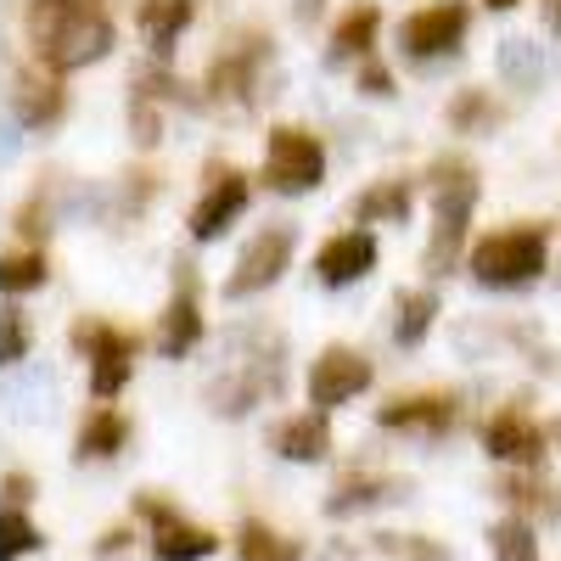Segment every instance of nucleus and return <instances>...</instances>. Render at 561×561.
I'll use <instances>...</instances> for the list:
<instances>
[{"label": "nucleus", "instance_id": "72a5a7b5", "mask_svg": "<svg viewBox=\"0 0 561 561\" xmlns=\"http://www.w3.org/2000/svg\"><path fill=\"white\" fill-rule=\"evenodd\" d=\"M7 494H12V500H28V494H34V483H28V478H18V472H12V478H7Z\"/></svg>", "mask_w": 561, "mask_h": 561}, {"label": "nucleus", "instance_id": "4be33fe9", "mask_svg": "<svg viewBox=\"0 0 561 561\" xmlns=\"http://www.w3.org/2000/svg\"><path fill=\"white\" fill-rule=\"evenodd\" d=\"M264 62V39H242L237 51H230L219 68H214V90L219 96H248V84H253V68Z\"/></svg>", "mask_w": 561, "mask_h": 561}, {"label": "nucleus", "instance_id": "423d86ee", "mask_svg": "<svg viewBox=\"0 0 561 561\" xmlns=\"http://www.w3.org/2000/svg\"><path fill=\"white\" fill-rule=\"evenodd\" d=\"M466 39V7L444 0V7H421L404 18L399 28V45L410 62H438V57H455V45Z\"/></svg>", "mask_w": 561, "mask_h": 561}, {"label": "nucleus", "instance_id": "9d476101", "mask_svg": "<svg viewBox=\"0 0 561 561\" xmlns=\"http://www.w3.org/2000/svg\"><path fill=\"white\" fill-rule=\"evenodd\" d=\"M174 270H180V275H174V298H169L163 325H158V348H163L169 359L192 354L197 337H203V304H197V287H192V270H185V264H174Z\"/></svg>", "mask_w": 561, "mask_h": 561}, {"label": "nucleus", "instance_id": "473e14b6", "mask_svg": "<svg viewBox=\"0 0 561 561\" xmlns=\"http://www.w3.org/2000/svg\"><path fill=\"white\" fill-rule=\"evenodd\" d=\"M359 90H365V96H393L388 68H365V73H359Z\"/></svg>", "mask_w": 561, "mask_h": 561}, {"label": "nucleus", "instance_id": "1a4fd4ad", "mask_svg": "<svg viewBox=\"0 0 561 561\" xmlns=\"http://www.w3.org/2000/svg\"><path fill=\"white\" fill-rule=\"evenodd\" d=\"M79 348L96 359V365H90V393L113 399V393L129 382V348H135V343H129L124 332H113V325H84Z\"/></svg>", "mask_w": 561, "mask_h": 561}, {"label": "nucleus", "instance_id": "7ed1b4c3", "mask_svg": "<svg viewBox=\"0 0 561 561\" xmlns=\"http://www.w3.org/2000/svg\"><path fill=\"white\" fill-rule=\"evenodd\" d=\"M550 259V242L539 225H517V230H500V237H483L472 248V275L483 280V287L494 293H511V287H528V280H539Z\"/></svg>", "mask_w": 561, "mask_h": 561}, {"label": "nucleus", "instance_id": "c9c22d12", "mask_svg": "<svg viewBox=\"0 0 561 561\" xmlns=\"http://www.w3.org/2000/svg\"><path fill=\"white\" fill-rule=\"evenodd\" d=\"M102 556H113V550H124V534H102V545H96Z\"/></svg>", "mask_w": 561, "mask_h": 561}, {"label": "nucleus", "instance_id": "f3484780", "mask_svg": "<svg viewBox=\"0 0 561 561\" xmlns=\"http://www.w3.org/2000/svg\"><path fill=\"white\" fill-rule=\"evenodd\" d=\"M7 399L23 421H45L57 404V377L45 365H12V382H7Z\"/></svg>", "mask_w": 561, "mask_h": 561}, {"label": "nucleus", "instance_id": "aec40b11", "mask_svg": "<svg viewBox=\"0 0 561 561\" xmlns=\"http://www.w3.org/2000/svg\"><path fill=\"white\" fill-rule=\"evenodd\" d=\"M185 23H192V0H147V7H140V34H147L158 51H169Z\"/></svg>", "mask_w": 561, "mask_h": 561}, {"label": "nucleus", "instance_id": "2f4dec72", "mask_svg": "<svg viewBox=\"0 0 561 561\" xmlns=\"http://www.w3.org/2000/svg\"><path fill=\"white\" fill-rule=\"evenodd\" d=\"M399 561H449L438 545H427V539H404L399 545Z\"/></svg>", "mask_w": 561, "mask_h": 561}, {"label": "nucleus", "instance_id": "6e6552de", "mask_svg": "<svg viewBox=\"0 0 561 561\" xmlns=\"http://www.w3.org/2000/svg\"><path fill=\"white\" fill-rule=\"evenodd\" d=\"M140 517H152V550H158V561H203V556H214V534L180 523L163 500L140 494Z\"/></svg>", "mask_w": 561, "mask_h": 561}, {"label": "nucleus", "instance_id": "e433bc0d", "mask_svg": "<svg viewBox=\"0 0 561 561\" xmlns=\"http://www.w3.org/2000/svg\"><path fill=\"white\" fill-rule=\"evenodd\" d=\"M489 7H494V12H505V7H517V0H489Z\"/></svg>", "mask_w": 561, "mask_h": 561}, {"label": "nucleus", "instance_id": "39448f33", "mask_svg": "<svg viewBox=\"0 0 561 561\" xmlns=\"http://www.w3.org/2000/svg\"><path fill=\"white\" fill-rule=\"evenodd\" d=\"M293 248H298V230L293 225H264L259 237L248 242V253H242V264H237V275L225 280V298H253V293H264V287H275L280 280V270L293 264Z\"/></svg>", "mask_w": 561, "mask_h": 561}, {"label": "nucleus", "instance_id": "2eb2a0df", "mask_svg": "<svg viewBox=\"0 0 561 561\" xmlns=\"http://www.w3.org/2000/svg\"><path fill=\"white\" fill-rule=\"evenodd\" d=\"M270 449L280 455V460H320L325 449H332V433H325V410H314V415H293V421H280V427L270 433Z\"/></svg>", "mask_w": 561, "mask_h": 561}, {"label": "nucleus", "instance_id": "412c9836", "mask_svg": "<svg viewBox=\"0 0 561 561\" xmlns=\"http://www.w3.org/2000/svg\"><path fill=\"white\" fill-rule=\"evenodd\" d=\"M124 433H129V427H124L118 410H96V415L79 427V460H107V455H118V449H124Z\"/></svg>", "mask_w": 561, "mask_h": 561}, {"label": "nucleus", "instance_id": "b1692460", "mask_svg": "<svg viewBox=\"0 0 561 561\" xmlns=\"http://www.w3.org/2000/svg\"><path fill=\"white\" fill-rule=\"evenodd\" d=\"M354 214H359L365 225H377V219H404V214H410V185H404V180L370 185V192L354 203Z\"/></svg>", "mask_w": 561, "mask_h": 561}, {"label": "nucleus", "instance_id": "f704fd0d", "mask_svg": "<svg viewBox=\"0 0 561 561\" xmlns=\"http://www.w3.org/2000/svg\"><path fill=\"white\" fill-rule=\"evenodd\" d=\"M545 28L561 34V0H545Z\"/></svg>", "mask_w": 561, "mask_h": 561}, {"label": "nucleus", "instance_id": "ddd939ff", "mask_svg": "<svg viewBox=\"0 0 561 561\" xmlns=\"http://www.w3.org/2000/svg\"><path fill=\"white\" fill-rule=\"evenodd\" d=\"M483 444H489V455L505 460V466H539V455H545V433L534 427L528 415H517V410H500V415L489 421Z\"/></svg>", "mask_w": 561, "mask_h": 561}, {"label": "nucleus", "instance_id": "393cba45", "mask_svg": "<svg viewBox=\"0 0 561 561\" xmlns=\"http://www.w3.org/2000/svg\"><path fill=\"white\" fill-rule=\"evenodd\" d=\"M370 34H377V7H354L348 18H337V34H332V62L343 57H359Z\"/></svg>", "mask_w": 561, "mask_h": 561}, {"label": "nucleus", "instance_id": "7c9ffc66", "mask_svg": "<svg viewBox=\"0 0 561 561\" xmlns=\"http://www.w3.org/2000/svg\"><path fill=\"white\" fill-rule=\"evenodd\" d=\"M494 118V107L478 96V90H472V96H455V107H449V124L455 129H472V124H489Z\"/></svg>", "mask_w": 561, "mask_h": 561}, {"label": "nucleus", "instance_id": "f257e3e1", "mask_svg": "<svg viewBox=\"0 0 561 561\" xmlns=\"http://www.w3.org/2000/svg\"><path fill=\"white\" fill-rule=\"evenodd\" d=\"M28 34L51 68H90L113 51V23L90 0H34Z\"/></svg>", "mask_w": 561, "mask_h": 561}, {"label": "nucleus", "instance_id": "0eeeda50", "mask_svg": "<svg viewBox=\"0 0 561 561\" xmlns=\"http://www.w3.org/2000/svg\"><path fill=\"white\" fill-rule=\"evenodd\" d=\"M370 388V365L354 354V348H325L309 370V399L314 410H337L348 399H359Z\"/></svg>", "mask_w": 561, "mask_h": 561}, {"label": "nucleus", "instance_id": "a211bd4d", "mask_svg": "<svg viewBox=\"0 0 561 561\" xmlns=\"http://www.w3.org/2000/svg\"><path fill=\"white\" fill-rule=\"evenodd\" d=\"M57 113H62V90L45 79V73L23 68V73L12 79V118H18V124H51Z\"/></svg>", "mask_w": 561, "mask_h": 561}, {"label": "nucleus", "instance_id": "6ab92c4d", "mask_svg": "<svg viewBox=\"0 0 561 561\" xmlns=\"http://www.w3.org/2000/svg\"><path fill=\"white\" fill-rule=\"evenodd\" d=\"M449 421H455V399H444V393H433V399H399V404L382 410V427H393V433H444Z\"/></svg>", "mask_w": 561, "mask_h": 561}, {"label": "nucleus", "instance_id": "9b49d317", "mask_svg": "<svg viewBox=\"0 0 561 561\" xmlns=\"http://www.w3.org/2000/svg\"><path fill=\"white\" fill-rule=\"evenodd\" d=\"M242 208H248V180L230 174V169H219L214 185H208V192L197 197V208H192V237H197V242L225 237V225L237 219Z\"/></svg>", "mask_w": 561, "mask_h": 561}, {"label": "nucleus", "instance_id": "dca6fc26", "mask_svg": "<svg viewBox=\"0 0 561 561\" xmlns=\"http://www.w3.org/2000/svg\"><path fill=\"white\" fill-rule=\"evenodd\" d=\"M388 500H410V483L404 478H348L343 489H332V500H325V517H354V511L388 505Z\"/></svg>", "mask_w": 561, "mask_h": 561}, {"label": "nucleus", "instance_id": "bb28decb", "mask_svg": "<svg viewBox=\"0 0 561 561\" xmlns=\"http://www.w3.org/2000/svg\"><path fill=\"white\" fill-rule=\"evenodd\" d=\"M293 556H298V545L270 534L264 523H248L242 528V561H293Z\"/></svg>", "mask_w": 561, "mask_h": 561}, {"label": "nucleus", "instance_id": "cd10ccee", "mask_svg": "<svg viewBox=\"0 0 561 561\" xmlns=\"http://www.w3.org/2000/svg\"><path fill=\"white\" fill-rule=\"evenodd\" d=\"M45 280V259L39 253H7V264H0V287L7 293H34Z\"/></svg>", "mask_w": 561, "mask_h": 561}, {"label": "nucleus", "instance_id": "a878e982", "mask_svg": "<svg viewBox=\"0 0 561 561\" xmlns=\"http://www.w3.org/2000/svg\"><path fill=\"white\" fill-rule=\"evenodd\" d=\"M489 545H494V561H539V545H534V528L528 523H494L489 528Z\"/></svg>", "mask_w": 561, "mask_h": 561}, {"label": "nucleus", "instance_id": "20e7f679", "mask_svg": "<svg viewBox=\"0 0 561 561\" xmlns=\"http://www.w3.org/2000/svg\"><path fill=\"white\" fill-rule=\"evenodd\" d=\"M264 180L270 192L280 197H304L325 180V152L309 129H275L270 135V152H264Z\"/></svg>", "mask_w": 561, "mask_h": 561}, {"label": "nucleus", "instance_id": "f03ea898", "mask_svg": "<svg viewBox=\"0 0 561 561\" xmlns=\"http://www.w3.org/2000/svg\"><path fill=\"white\" fill-rule=\"evenodd\" d=\"M472 208H478V174L466 163H438L433 169V248H427L433 270H455Z\"/></svg>", "mask_w": 561, "mask_h": 561}, {"label": "nucleus", "instance_id": "c756f323", "mask_svg": "<svg viewBox=\"0 0 561 561\" xmlns=\"http://www.w3.org/2000/svg\"><path fill=\"white\" fill-rule=\"evenodd\" d=\"M0 354H7V365L28 359V325H23V314H7V325H0Z\"/></svg>", "mask_w": 561, "mask_h": 561}, {"label": "nucleus", "instance_id": "4468645a", "mask_svg": "<svg viewBox=\"0 0 561 561\" xmlns=\"http://www.w3.org/2000/svg\"><path fill=\"white\" fill-rule=\"evenodd\" d=\"M494 68H500V79H505L511 90H539V84L550 79V57H545V45H534V39H523V34L500 39Z\"/></svg>", "mask_w": 561, "mask_h": 561}, {"label": "nucleus", "instance_id": "5701e85b", "mask_svg": "<svg viewBox=\"0 0 561 561\" xmlns=\"http://www.w3.org/2000/svg\"><path fill=\"white\" fill-rule=\"evenodd\" d=\"M433 314H438V298L433 293H404L399 298V320H393V343L415 348L421 337L433 332Z\"/></svg>", "mask_w": 561, "mask_h": 561}, {"label": "nucleus", "instance_id": "c85d7f7f", "mask_svg": "<svg viewBox=\"0 0 561 561\" xmlns=\"http://www.w3.org/2000/svg\"><path fill=\"white\" fill-rule=\"evenodd\" d=\"M28 550H39V528H34L28 517H18V511H7V523H0V556L18 561V556H28Z\"/></svg>", "mask_w": 561, "mask_h": 561}, {"label": "nucleus", "instance_id": "f8f14e48", "mask_svg": "<svg viewBox=\"0 0 561 561\" xmlns=\"http://www.w3.org/2000/svg\"><path fill=\"white\" fill-rule=\"evenodd\" d=\"M314 270H320L325 287H354L365 270H377V237H370V230H343V237H332L320 248Z\"/></svg>", "mask_w": 561, "mask_h": 561}]
</instances>
